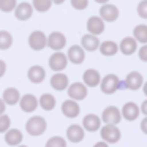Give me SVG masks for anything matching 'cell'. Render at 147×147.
Listing matches in <instances>:
<instances>
[{"label":"cell","instance_id":"603a6c76","mask_svg":"<svg viewBox=\"0 0 147 147\" xmlns=\"http://www.w3.org/2000/svg\"><path fill=\"white\" fill-rule=\"evenodd\" d=\"M3 138H5V142L10 147H18V146H21L22 141H24V134L19 128H10V130L5 133Z\"/></svg>","mask_w":147,"mask_h":147},{"label":"cell","instance_id":"bcb514c9","mask_svg":"<svg viewBox=\"0 0 147 147\" xmlns=\"http://www.w3.org/2000/svg\"><path fill=\"white\" fill-rule=\"evenodd\" d=\"M22 2H24V0H22Z\"/></svg>","mask_w":147,"mask_h":147},{"label":"cell","instance_id":"f546056e","mask_svg":"<svg viewBox=\"0 0 147 147\" xmlns=\"http://www.w3.org/2000/svg\"><path fill=\"white\" fill-rule=\"evenodd\" d=\"M52 5H54L52 0H32L33 10L38 11V13H46V11H49Z\"/></svg>","mask_w":147,"mask_h":147},{"label":"cell","instance_id":"e0dca14e","mask_svg":"<svg viewBox=\"0 0 147 147\" xmlns=\"http://www.w3.org/2000/svg\"><path fill=\"white\" fill-rule=\"evenodd\" d=\"M138 45H139V43L133 38V35L125 36V38H122V41L119 43V51L123 55H133L134 52H138V49H139Z\"/></svg>","mask_w":147,"mask_h":147},{"label":"cell","instance_id":"7a4b0ae2","mask_svg":"<svg viewBox=\"0 0 147 147\" xmlns=\"http://www.w3.org/2000/svg\"><path fill=\"white\" fill-rule=\"evenodd\" d=\"M46 130H48V122H46V119L41 117V115H32V117L26 122L27 134H30V136H33V138L45 134Z\"/></svg>","mask_w":147,"mask_h":147},{"label":"cell","instance_id":"4316f807","mask_svg":"<svg viewBox=\"0 0 147 147\" xmlns=\"http://www.w3.org/2000/svg\"><path fill=\"white\" fill-rule=\"evenodd\" d=\"M38 105L43 111H52V109L57 106V100L52 93H43L38 98Z\"/></svg>","mask_w":147,"mask_h":147},{"label":"cell","instance_id":"d4e9b609","mask_svg":"<svg viewBox=\"0 0 147 147\" xmlns=\"http://www.w3.org/2000/svg\"><path fill=\"white\" fill-rule=\"evenodd\" d=\"M21 92L16 89V87H8V89L3 90V95H2V100L5 101L7 106H16L19 105L21 101Z\"/></svg>","mask_w":147,"mask_h":147},{"label":"cell","instance_id":"74e56055","mask_svg":"<svg viewBox=\"0 0 147 147\" xmlns=\"http://www.w3.org/2000/svg\"><path fill=\"white\" fill-rule=\"evenodd\" d=\"M139 128H141V131H142L144 134H147V117H144L142 120H141Z\"/></svg>","mask_w":147,"mask_h":147},{"label":"cell","instance_id":"1f68e13d","mask_svg":"<svg viewBox=\"0 0 147 147\" xmlns=\"http://www.w3.org/2000/svg\"><path fill=\"white\" fill-rule=\"evenodd\" d=\"M18 7V0H0V11L3 13H11Z\"/></svg>","mask_w":147,"mask_h":147},{"label":"cell","instance_id":"836d02e7","mask_svg":"<svg viewBox=\"0 0 147 147\" xmlns=\"http://www.w3.org/2000/svg\"><path fill=\"white\" fill-rule=\"evenodd\" d=\"M136 11L141 19H147V0H141L136 7Z\"/></svg>","mask_w":147,"mask_h":147},{"label":"cell","instance_id":"8992f818","mask_svg":"<svg viewBox=\"0 0 147 147\" xmlns=\"http://www.w3.org/2000/svg\"><path fill=\"white\" fill-rule=\"evenodd\" d=\"M67 93H68V98L74 100V101H82L89 95V87L84 82H73L67 89Z\"/></svg>","mask_w":147,"mask_h":147},{"label":"cell","instance_id":"d6986e66","mask_svg":"<svg viewBox=\"0 0 147 147\" xmlns=\"http://www.w3.org/2000/svg\"><path fill=\"white\" fill-rule=\"evenodd\" d=\"M101 74H100L98 70L95 68H87L82 74V82L86 84L87 87H100V82H101Z\"/></svg>","mask_w":147,"mask_h":147},{"label":"cell","instance_id":"5b68a950","mask_svg":"<svg viewBox=\"0 0 147 147\" xmlns=\"http://www.w3.org/2000/svg\"><path fill=\"white\" fill-rule=\"evenodd\" d=\"M48 63H49V68H51L54 73H62L68 65V57H67V54H65L63 51L52 52Z\"/></svg>","mask_w":147,"mask_h":147},{"label":"cell","instance_id":"83f0119b","mask_svg":"<svg viewBox=\"0 0 147 147\" xmlns=\"http://www.w3.org/2000/svg\"><path fill=\"white\" fill-rule=\"evenodd\" d=\"M133 38L139 45H147V24H138L133 29Z\"/></svg>","mask_w":147,"mask_h":147},{"label":"cell","instance_id":"ffe728a7","mask_svg":"<svg viewBox=\"0 0 147 147\" xmlns=\"http://www.w3.org/2000/svg\"><path fill=\"white\" fill-rule=\"evenodd\" d=\"M105 21L100 16H90L87 19V33H92V35L98 36L105 32Z\"/></svg>","mask_w":147,"mask_h":147},{"label":"cell","instance_id":"8d00e7d4","mask_svg":"<svg viewBox=\"0 0 147 147\" xmlns=\"http://www.w3.org/2000/svg\"><path fill=\"white\" fill-rule=\"evenodd\" d=\"M5 73H7V62L0 59V78H3Z\"/></svg>","mask_w":147,"mask_h":147},{"label":"cell","instance_id":"d590c367","mask_svg":"<svg viewBox=\"0 0 147 147\" xmlns=\"http://www.w3.org/2000/svg\"><path fill=\"white\" fill-rule=\"evenodd\" d=\"M138 57H139L141 62L147 63V45H141V48L138 49Z\"/></svg>","mask_w":147,"mask_h":147},{"label":"cell","instance_id":"2e32d148","mask_svg":"<svg viewBox=\"0 0 147 147\" xmlns=\"http://www.w3.org/2000/svg\"><path fill=\"white\" fill-rule=\"evenodd\" d=\"M67 57H68V62H71L74 65H81L86 60V51L81 45H73L68 48Z\"/></svg>","mask_w":147,"mask_h":147},{"label":"cell","instance_id":"4fadbf2b","mask_svg":"<svg viewBox=\"0 0 147 147\" xmlns=\"http://www.w3.org/2000/svg\"><path fill=\"white\" fill-rule=\"evenodd\" d=\"M65 136H67V141H70V142L79 144V142H82L84 138H86V130L82 128V125L73 123L67 128V134H65Z\"/></svg>","mask_w":147,"mask_h":147},{"label":"cell","instance_id":"52a82bcc","mask_svg":"<svg viewBox=\"0 0 147 147\" xmlns=\"http://www.w3.org/2000/svg\"><path fill=\"white\" fill-rule=\"evenodd\" d=\"M29 46L33 51H43L48 48V35L41 30H33L29 35Z\"/></svg>","mask_w":147,"mask_h":147},{"label":"cell","instance_id":"484cf974","mask_svg":"<svg viewBox=\"0 0 147 147\" xmlns=\"http://www.w3.org/2000/svg\"><path fill=\"white\" fill-rule=\"evenodd\" d=\"M98 51L105 57H112L119 52V43H115L114 40H105V41H101Z\"/></svg>","mask_w":147,"mask_h":147},{"label":"cell","instance_id":"e575fe53","mask_svg":"<svg viewBox=\"0 0 147 147\" xmlns=\"http://www.w3.org/2000/svg\"><path fill=\"white\" fill-rule=\"evenodd\" d=\"M71 2V7L78 11H82L89 7V0H70Z\"/></svg>","mask_w":147,"mask_h":147},{"label":"cell","instance_id":"3957f363","mask_svg":"<svg viewBox=\"0 0 147 147\" xmlns=\"http://www.w3.org/2000/svg\"><path fill=\"white\" fill-rule=\"evenodd\" d=\"M100 136H101V141H105L111 146V144H117L120 141L122 131L119 125H103L101 130H100Z\"/></svg>","mask_w":147,"mask_h":147},{"label":"cell","instance_id":"f1b7e54d","mask_svg":"<svg viewBox=\"0 0 147 147\" xmlns=\"http://www.w3.org/2000/svg\"><path fill=\"white\" fill-rule=\"evenodd\" d=\"M13 46V35L8 30H0V51H7Z\"/></svg>","mask_w":147,"mask_h":147},{"label":"cell","instance_id":"30bf717a","mask_svg":"<svg viewBox=\"0 0 147 147\" xmlns=\"http://www.w3.org/2000/svg\"><path fill=\"white\" fill-rule=\"evenodd\" d=\"M101 127H103V120H101V117L100 115H96V114H87V115H84V119H82V128L86 131H89V133H95V131H100L101 130Z\"/></svg>","mask_w":147,"mask_h":147},{"label":"cell","instance_id":"f6af8a7d","mask_svg":"<svg viewBox=\"0 0 147 147\" xmlns=\"http://www.w3.org/2000/svg\"><path fill=\"white\" fill-rule=\"evenodd\" d=\"M18 147H29V146H26V144H21V146H18Z\"/></svg>","mask_w":147,"mask_h":147},{"label":"cell","instance_id":"7402d4cb","mask_svg":"<svg viewBox=\"0 0 147 147\" xmlns=\"http://www.w3.org/2000/svg\"><path fill=\"white\" fill-rule=\"evenodd\" d=\"M51 87L57 92H63L70 87V79L65 73H54L51 76Z\"/></svg>","mask_w":147,"mask_h":147},{"label":"cell","instance_id":"5bb4252c","mask_svg":"<svg viewBox=\"0 0 147 147\" xmlns=\"http://www.w3.org/2000/svg\"><path fill=\"white\" fill-rule=\"evenodd\" d=\"M123 82H125V89L136 92V90L142 89L144 78H142V74H141L139 71H130V73L127 74V78H125Z\"/></svg>","mask_w":147,"mask_h":147},{"label":"cell","instance_id":"ba28073f","mask_svg":"<svg viewBox=\"0 0 147 147\" xmlns=\"http://www.w3.org/2000/svg\"><path fill=\"white\" fill-rule=\"evenodd\" d=\"M100 18H101L105 22H115L120 16V10H119L115 5L112 3H106V5H101L100 7Z\"/></svg>","mask_w":147,"mask_h":147},{"label":"cell","instance_id":"b9f144b4","mask_svg":"<svg viewBox=\"0 0 147 147\" xmlns=\"http://www.w3.org/2000/svg\"><path fill=\"white\" fill-rule=\"evenodd\" d=\"M96 3H100V5H106V3H109V0H95Z\"/></svg>","mask_w":147,"mask_h":147},{"label":"cell","instance_id":"9a60e30c","mask_svg":"<svg viewBox=\"0 0 147 147\" xmlns=\"http://www.w3.org/2000/svg\"><path fill=\"white\" fill-rule=\"evenodd\" d=\"M38 98H36L33 93H26V95L21 96V101H19V108L22 112H27V114H32V112L36 111L38 108Z\"/></svg>","mask_w":147,"mask_h":147},{"label":"cell","instance_id":"9c48e42d","mask_svg":"<svg viewBox=\"0 0 147 147\" xmlns=\"http://www.w3.org/2000/svg\"><path fill=\"white\" fill-rule=\"evenodd\" d=\"M65 46H67V36L62 32L55 30V32H51L48 35V48H51L54 52L62 51Z\"/></svg>","mask_w":147,"mask_h":147},{"label":"cell","instance_id":"f35d334b","mask_svg":"<svg viewBox=\"0 0 147 147\" xmlns=\"http://www.w3.org/2000/svg\"><path fill=\"white\" fill-rule=\"evenodd\" d=\"M139 108H141V114H142L144 117H147V98L144 100L142 103H141V106H139Z\"/></svg>","mask_w":147,"mask_h":147},{"label":"cell","instance_id":"6da1fadb","mask_svg":"<svg viewBox=\"0 0 147 147\" xmlns=\"http://www.w3.org/2000/svg\"><path fill=\"white\" fill-rule=\"evenodd\" d=\"M125 87V82L120 81V78L114 73H109L106 76L101 78V82H100V89L105 95H112L115 93L119 89H123Z\"/></svg>","mask_w":147,"mask_h":147},{"label":"cell","instance_id":"4dcf8cb0","mask_svg":"<svg viewBox=\"0 0 147 147\" xmlns=\"http://www.w3.org/2000/svg\"><path fill=\"white\" fill-rule=\"evenodd\" d=\"M45 147H67V139L62 136H51L46 141Z\"/></svg>","mask_w":147,"mask_h":147},{"label":"cell","instance_id":"cb8c5ba5","mask_svg":"<svg viewBox=\"0 0 147 147\" xmlns=\"http://www.w3.org/2000/svg\"><path fill=\"white\" fill-rule=\"evenodd\" d=\"M100 45H101L100 38L95 35H92V33H86V35H82V38H81V46L84 48L86 52H93V51H96V49H100Z\"/></svg>","mask_w":147,"mask_h":147},{"label":"cell","instance_id":"d6a6232c","mask_svg":"<svg viewBox=\"0 0 147 147\" xmlns=\"http://www.w3.org/2000/svg\"><path fill=\"white\" fill-rule=\"evenodd\" d=\"M11 128V119L10 115L3 114V115H0V133L5 134L8 130Z\"/></svg>","mask_w":147,"mask_h":147},{"label":"cell","instance_id":"ab89813d","mask_svg":"<svg viewBox=\"0 0 147 147\" xmlns=\"http://www.w3.org/2000/svg\"><path fill=\"white\" fill-rule=\"evenodd\" d=\"M5 111H7V105H5V101L2 98H0V115H3Z\"/></svg>","mask_w":147,"mask_h":147},{"label":"cell","instance_id":"60d3db41","mask_svg":"<svg viewBox=\"0 0 147 147\" xmlns=\"http://www.w3.org/2000/svg\"><path fill=\"white\" fill-rule=\"evenodd\" d=\"M93 147H109V144L105 142V141H98V142L93 144Z\"/></svg>","mask_w":147,"mask_h":147},{"label":"cell","instance_id":"277c9868","mask_svg":"<svg viewBox=\"0 0 147 147\" xmlns=\"http://www.w3.org/2000/svg\"><path fill=\"white\" fill-rule=\"evenodd\" d=\"M100 117L103 120V125H119L122 120V112L117 106H106Z\"/></svg>","mask_w":147,"mask_h":147},{"label":"cell","instance_id":"44dd1931","mask_svg":"<svg viewBox=\"0 0 147 147\" xmlns=\"http://www.w3.org/2000/svg\"><path fill=\"white\" fill-rule=\"evenodd\" d=\"M27 79L32 84H41L46 79V70L41 65H32L27 70Z\"/></svg>","mask_w":147,"mask_h":147},{"label":"cell","instance_id":"8fae6325","mask_svg":"<svg viewBox=\"0 0 147 147\" xmlns=\"http://www.w3.org/2000/svg\"><path fill=\"white\" fill-rule=\"evenodd\" d=\"M120 112H122V119H125L127 122H134L141 115V108L134 101H127L122 106Z\"/></svg>","mask_w":147,"mask_h":147},{"label":"cell","instance_id":"7bdbcfd3","mask_svg":"<svg viewBox=\"0 0 147 147\" xmlns=\"http://www.w3.org/2000/svg\"><path fill=\"white\" fill-rule=\"evenodd\" d=\"M142 92H144V95L147 96V81L144 82V86H142Z\"/></svg>","mask_w":147,"mask_h":147},{"label":"cell","instance_id":"ee69618b","mask_svg":"<svg viewBox=\"0 0 147 147\" xmlns=\"http://www.w3.org/2000/svg\"><path fill=\"white\" fill-rule=\"evenodd\" d=\"M63 2H65V0H52V3H54V5H62Z\"/></svg>","mask_w":147,"mask_h":147},{"label":"cell","instance_id":"7c38bea8","mask_svg":"<svg viewBox=\"0 0 147 147\" xmlns=\"http://www.w3.org/2000/svg\"><path fill=\"white\" fill-rule=\"evenodd\" d=\"M60 111L67 119H76L78 115L81 114L79 101H74V100H71V98L65 100V101L62 103V106H60Z\"/></svg>","mask_w":147,"mask_h":147},{"label":"cell","instance_id":"ac0fdd59","mask_svg":"<svg viewBox=\"0 0 147 147\" xmlns=\"http://www.w3.org/2000/svg\"><path fill=\"white\" fill-rule=\"evenodd\" d=\"M33 7L32 3H29V2H19L16 7V10H14V16H16V19L19 21H29L30 18L33 16Z\"/></svg>","mask_w":147,"mask_h":147}]
</instances>
